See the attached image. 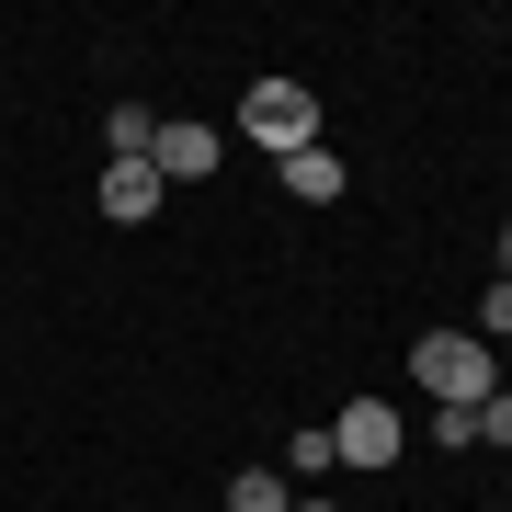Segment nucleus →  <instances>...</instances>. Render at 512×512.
<instances>
[{
  "mask_svg": "<svg viewBox=\"0 0 512 512\" xmlns=\"http://www.w3.org/2000/svg\"><path fill=\"white\" fill-rule=\"evenodd\" d=\"M239 137H251L262 160L319 148V92H308V80H251V92H239Z\"/></svg>",
  "mask_w": 512,
  "mask_h": 512,
  "instance_id": "obj_2",
  "label": "nucleus"
},
{
  "mask_svg": "<svg viewBox=\"0 0 512 512\" xmlns=\"http://www.w3.org/2000/svg\"><path fill=\"white\" fill-rule=\"evenodd\" d=\"M103 148H114V160H148V148H160V114H148V103H114L103 114Z\"/></svg>",
  "mask_w": 512,
  "mask_h": 512,
  "instance_id": "obj_6",
  "label": "nucleus"
},
{
  "mask_svg": "<svg viewBox=\"0 0 512 512\" xmlns=\"http://www.w3.org/2000/svg\"><path fill=\"white\" fill-rule=\"evenodd\" d=\"M228 512H296V490H285L274 467H239L228 478Z\"/></svg>",
  "mask_w": 512,
  "mask_h": 512,
  "instance_id": "obj_8",
  "label": "nucleus"
},
{
  "mask_svg": "<svg viewBox=\"0 0 512 512\" xmlns=\"http://www.w3.org/2000/svg\"><path fill=\"white\" fill-rule=\"evenodd\" d=\"M285 194L296 205H330V194H342V160H330V148H296V160H285Z\"/></svg>",
  "mask_w": 512,
  "mask_h": 512,
  "instance_id": "obj_7",
  "label": "nucleus"
},
{
  "mask_svg": "<svg viewBox=\"0 0 512 512\" xmlns=\"http://www.w3.org/2000/svg\"><path fill=\"white\" fill-rule=\"evenodd\" d=\"M501 285H512V228H501Z\"/></svg>",
  "mask_w": 512,
  "mask_h": 512,
  "instance_id": "obj_11",
  "label": "nucleus"
},
{
  "mask_svg": "<svg viewBox=\"0 0 512 512\" xmlns=\"http://www.w3.org/2000/svg\"><path fill=\"white\" fill-rule=\"evenodd\" d=\"M296 512H342V501H296Z\"/></svg>",
  "mask_w": 512,
  "mask_h": 512,
  "instance_id": "obj_12",
  "label": "nucleus"
},
{
  "mask_svg": "<svg viewBox=\"0 0 512 512\" xmlns=\"http://www.w3.org/2000/svg\"><path fill=\"white\" fill-rule=\"evenodd\" d=\"M501 330H512V285L490 274V296H478V342H501Z\"/></svg>",
  "mask_w": 512,
  "mask_h": 512,
  "instance_id": "obj_10",
  "label": "nucleus"
},
{
  "mask_svg": "<svg viewBox=\"0 0 512 512\" xmlns=\"http://www.w3.org/2000/svg\"><path fill=\"white\" fill-rule=\"evenodd\" d=\"M217 160H228L217 126H160V148H148V171H160V183H205Z\"/></svg>",
  "mask_w": 512,
  "mask_h": 512,
  "instance_id": "obj_4",
  "label": "nucleus"
},
{
  "mask_svg": "<svg viewBox=\"0 0 512 512\" xmlns=\"http://www.w3.org/2000/svg\"><path fill=\"white\" fill-rule=\"evenodd\" d=\"M478 444H501V456H512V387H490V399H478Z\"/></svg>",
  "mask_w": 512,
  "mask_h": 512,
  "instance_id": "obj_9",
  "label": "nucleus"
},
{
  "mask_svg": "<svg viewBox=\"0 0 512 512\" xmlns=\"http://www.w3.org/2000/svg\"><path fill=\"white\" fill-rule=\"evenodd\" d=\"M410 376H421V399H433V410H478V399L501 387V365H490L478 330H421V342H410Z\"/></svg>",
  "mask_w": 512,
  "mask_h": 512,
  "instance_id": "obj_1",
  "label": "nucleus"
},
{
  "mask_svg": "<svg viewBox=\"0 0 512 512\" xmlns=\"http://www.w3.org/2000/svg\"><path fill=\"white\" fill-rule=\"evenodd\" d=\"M330 456H342V467H365V478H376V467H399V456H410V421H399V410H387V399H353L342 421H330Z\"/></svg>",
  "mask_w": 512,
  "mask_h": 512,
  "instance_id": "obj_3",
  "label": "nucleus"
},
{
  "mask_svg": "<svg viewBox=\"0 0 512 512\" xmlns=\"http://www.w3.org/2000/svg\"><path fill=\"white\" fill-rule=\"evenodd\" d=\"M160 194H171V183H160L148 160H114V171H103V217H126V228H137V217H160Z\"/></svg>",
  "mask_w": 512,
  "mask_h": 512,
  "instance_id": "obj_5",
  "label": "nucleus"
}]
</instances>
